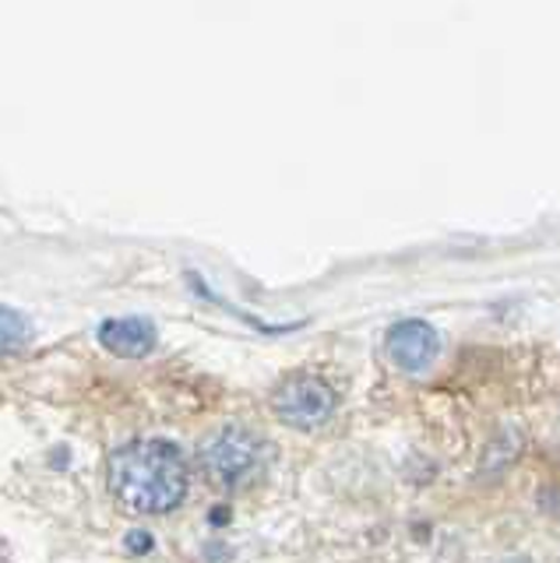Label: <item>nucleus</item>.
I'll return each instance as SVG.
<instances>
[{
    "label": "nucleus",
    "instance_id": "f257e3e1",
    "mask_svg": "<svg viewBox=\"0 0 560 563\" xmlns=\"http://www.w3.org/2000/svg\"><path fill=\"white\" fill-rule=\"evenodd\" d=\"M110 489L131 515H166L187 497V462L177 444L134 440L110 457Z\"/></svg>",
    "mask_w": 560,
    "mask_h": 563
},
{
    "label": "nucleus",
    "instance_id": "f03ea898",
    "mask_svg": "<svg viewBox=\"0 0 560 563\" xmlns=\"http://www.w3.org/2000/svg\"><path fill=\"white\" fill-rule=\"evenodd\" d=\"M261 462H265V444L240 427L216 433L201 451V465L208 472V479L222 489H237L243 483H251L261 472Z\"/></svg>",
    "mask_w": 560,
    "mask_h": 563
},
{
    "label": "nucleus",
    "instance_id": "7ed1b4c3",
    "mask_svg": "<svg viewBox=\"0 0 560 563\" xmlns=\"http://www.w3.org/2000/svg\"><path fill=\"white\" fill-rule=\"evenodd\" d=\"M272 405H275V416L289 422V427L314 430L331 416V409H336V395H331V387L321 377L300 374L278 387Z\"/></svg>",
    "mask_w": 560,
    "mask_h": 563
},
{
    "label": "nucleus",
    "instance_id": "20e7f679",
    "mask_svg": "<svg viewBox=\"0 0 560 563\" xmlns=\"http://www.w3.org/2000/svg\"><path fill=\"white\" fill-rule=\"evenodd\" d=\"M388 360L398 369H409V374H424V369L437 360V349H441V339L427 321H398L388 331Z\"/></svg>",
    "mask_w": 560,
    "mask_h": 563
},
{
    "label": "nucleus",
    "instance_id": "39448f33",
    "mask_svg": "<svg viewBox=\"0 0 560 563\" xmlns=\"http://www.w3.org/2000/svg\"><path fill=\"white\" fill-rule=\"evenodd\" d=\"M99 342L102 349H110L113 356L124 360H142L160 342V331L145 317H113V321L99 324Z\"/></svg>",
    "mask_w": 560,
    "mask_h": 563
},
{
    "label": "nucleus",
    "instance_id": "423d86ee",
    "mask_svg": "<svg viewBox=\"0 0 560 563\" xmlns=\"http://www.w3.org/2000/svg\"><path fill=\"white\" fill-rule=\"evenodd\" d=\"M32 342L29 317L0 303V352H22Z\"/></svg>",
    "mask_w": 560,
    "mask_h": 563
},
{
    "label": "nucleus",
    "instance_id": "0eeeda50",
    "mask_svg": "<svg viewBox=\"0 0 560 563\" xmlns=\"http://www.w3.org/2000/svg\"><path fill=\"white\" fill-rule=\"evenodd\" d=\"M128 545L134 553H145V550H152V536L149 532H131L128 536Z\"/></svg>",
    "mask_w": 560,
    "mask_h": 563
}]
</instances>
